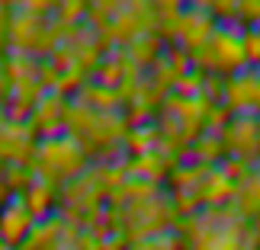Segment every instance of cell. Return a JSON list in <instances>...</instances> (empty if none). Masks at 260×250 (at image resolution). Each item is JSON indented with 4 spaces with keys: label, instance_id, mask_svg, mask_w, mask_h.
Instances as JSON below:
<instances>
[{
    "label": "cell",
    "instance_id": "cell-8",
    "mask_svg": "<svg viewBox=\"0 0 260 250\" xmlns=\"http://www.w3.org/2000/svg\"><path fill=\"white\" fill-rule=\"evenodd\" d=\"M241 45H244V61H257L260 64V26L244 29Z\"/></svg>",
    "mask_w": 260,
    "mask_h": 250
},
{
    "label": "cell",
    "instance_id": "cell-7",
    "mask_svg": "<svg viewBox=\"0 0 260 250\" xmlns=\"http://www.w3.org/2000/svg\"><path fill=\"white\" fill-rule=\"evenodd\" d=\"M26 199L29 212H32V218H45L52 215V202H55V186L48 183V180L42 176H32V183L26 186V193H19Z\"/></svg>",
    "mask_w": 260,
    "mask_h": 250
},
{
    "label": "cell",
    "instance_id": "cell-4",
    "mask_svg": "<svg viewBox=\"0 0 260 250\" xmlns=\"http://www.w3.org/2000/svg\"><path fill=\"white\" fill-rule=\"evenodd\" d=\"M225 103L238 113H257L260 109V71H238L228 77Z\"/></svg>",
    "mask_w": 260,
    "mask_h": 250
},
{
    "label": "cell",
    "instance_id": "cell-3",
    "mask_svg": "<svg viewBox=\"0 0 260 250\" xmlns=\"http://www.w3.org/2000/svg\"><path fill=\"white\" fill-rule=\"evenodd\" d=\"M32 225H36V218L29 212L23 196H10L7 202L0 205V244H7V247L23 244Z\"/></svg>",
    "mask_w": 260,
    "mask_h": 250
},
{
    "label": "cell",
    "instance_id": "cell-2",
    "mask_svg": "<svg viewBox=\"0 0 260 250\" xmlns=\"http://www.w3.org/2000/svg\"><path fill=\"white\" fill-rule=\"evenodd\" d=\"M36 154V132L23 119L0 113V161L4 164H26Z\"/></svg>",
    "mask_w": 260,
    "mask_h": 250
},
{
    "label": "cell",
    "instance_id": "cell-1",
    "mask_svg": "<svg viewBox=\"0 0 260 250\" xmlns=\"http://www.w3.org/2000/svg\"><path fill=\"white\" fill-rule=\"evenodd\" d=\"M32 161H36L32 164L36 176H42L55 186V183H61V180H74L84 170V148L77 145V138L52 135V138H42V141L36 145Z\"/></svg>",
    "mask_w": 260,
    "mask_h": 250
},
{
    "label": "cell",
    "instance_id": "cell-5",
    "mask_svg": "<svg viewBox=\"0 0 260 250\" xmlns=\"http://www.w3.org/2000/svg\"><path fill=\"white\" fill-rule=\"evenodd\" d=\"M209 64L212 67H225V71H238L244 64V45H241V35H228V32H215L209 35Z\"/></svg>",
    "mask_w": 260,
    "mask_h": 250
},
{
    "label": "cell",
    "instance_id": "cell-6",
    "mask_svg": "<svg viewBox=\"0 0 260 250\" xmlns=\"http://www.w3.org/2000/svg\"><path fill=\"white\" fill-rule=\"evenodd\" d=\"M254 135H260V122L251 116H238L235 122L225 128V145L241 157H254L260 151V138H254Z\"/></svg>",
    "mask_w": 260,
    "mask_h": 250
}]
</instances>
